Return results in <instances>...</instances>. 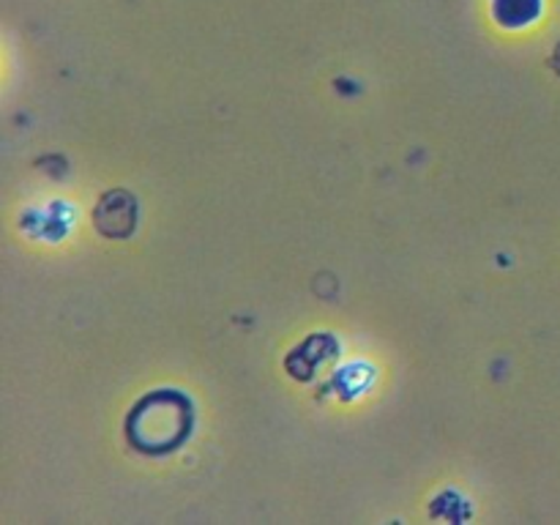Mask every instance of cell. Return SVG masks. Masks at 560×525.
I'll return each instance as SVG.
<instances>
[{
	"instance_id": "obj_1",
	"label": "cell",
	"mask_w": 560,
	"mask_h": 525,
	"mask_svg": "<svg viewBox=\"0 0 560 525\" xmlns=\"http://www.w3.org/2000/svg\"><path fill=\"white\" fill-rule=\"evenodd\" d=\"M195 424L191 402L180 392L145 394L126 419L129 443L142 454H170L189 438Z\"/></svg>"
},
{
	"instance_id": "obj_2",
	"label": "cell",
	"mask_w": 560,
	"mask_h": 525,
	"mask_svg": "<svg viewBox=\"0 0 560 525\" xmlns=\"http://www.w3.org/2000/svg\"><path fill=\"white\" fill-rule=\"evenodd\" d=\"M93 224L104 238H129L137 228V197L126 189L104 191L93 208Z\"/></svg>"
},
{
	"instance_id": "obj_3",
	"label": "cell",
	"mask_w": 560,
	"mask_h": 525,
	"mask_svg": "<svg viewBox=\"0 0 560 525\" xmlns=\"http://www.w3.org/2000/svg\"><path fill=\"white\" fill-rule=\"evenodd\" d=\"M495 14L503 25H523V22L534 20L536 9H525V3L520 0H498L495 3Z\"/></svg>"
}]
</instances>
